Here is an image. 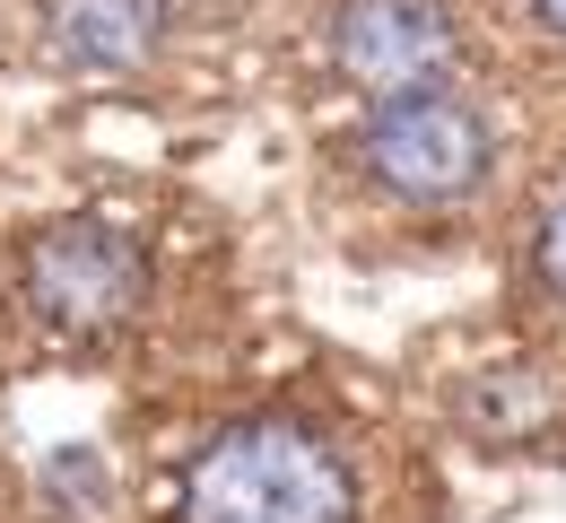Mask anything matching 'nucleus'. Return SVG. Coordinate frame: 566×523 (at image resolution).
<instances>
[{"label": "nucleus", "mask_w": 566, "mask_h": 523, "mask_svg": "<svg viewBox=\"0 0 566 523\" xmlns=\"http://www.w3.org/2000/svg\"><path fill=\"white\" fill-rule=\"evenodd\" d=\"M184 523H357V471L314 419H235L184 471Z\"/></svg>", "instance_id": "f257e3e1"}, {"label": "nucleus", "mask_w": 566, "mask_h": 523, "mask_svg": "<svg viewBox=\"0 0 566 523\" xmlns=\"http://www.w3.org/2000/svg\"><path fill=\"white\" fill-rule=\"evenodd\" d=\"M357 175L392 210H462L496 175V132L489 114L444 87V96H392L357 123Z\"/></svg>", "instance_id": "f03ea898"}, {"label": "nucleus", "mask_w": 566, "mask_h": 523, "mask_svg": "<svg viewBox=\"0 0 566 523\" xmlns=\"http://www.w3.org/2000/svg\"><path fill=\"white\" fill-rule=\"evenodd\" d=\"M18 289L62 341H114L148 297V253L114 219H53L27 236Z\"/></svg>", "instance_id": "7ed1b4c3"}, {"label": "nucleus", "mask_w": 566, "mask_h": 523, "mask_svg": "<svg viewBox=\"0 0 566 523\" xmlns=\"http://www.w3.org/2000/svg\"><path fill=\"white\" fill-rule=\"evenodd\" d=\"M332 71L366 105L444 96L462 79V27L436 0H340L332 9Z\"/></svg>", "instance_id": "20e7f679"}, {"label": "nucleus", "mask_w": 566, "mask_h": 523, "mask_svg": "<svg viewBox=\"0 0 566 523\" xmlns=\"http://www.w3.org/2000/svg\"><path fill=\"white\" fill-rule=\"evenodd\" d=\"M35 44L78 79L148 71L175 44V0H35Z\"/></svg>", "instance_id": "39448f33"}, {"label": "nucleus", "mask_w": 566, "mask_h": 523, "mask_svg": "<svg viewBox=\"0 0 566 523\" xmlns=\"http://www.w3.org/2000/svg\"><path fill=\"white\" fill-rule=\"evenodd\" d=\"M453 410H462V428L480 446H523V437H541L558 419V393H549V375H532V367H489L453 393Z\"/></svg>", "instance_id": "423d86ee"}, {"label": "nucleus", "mask_w": 566, "mask_h": 523, "mask_svg": "<svg viewBox=\"0 0 566 523\" xmlns=\"http://www.w3.org/2000/svg\"><path fill=\"white\" fill-rule=\"evenodd\" d=\"M532 280L566 305V192H549L541 219H532Z\"/></svg>", "instance_id": "0eeeda50"}, {"label": "nucleus", "mask_w": 566, "mask_h": 523, "mask_svg": "<svg viewBox=\"0 0 566 523\" xmlns=\"http://www.w3.org/2000/svg\"><path fill=\"white\" fill-rule=\"evenodd\" d=\"M532 18H541L549 35H566V0H532Z\"/></svg>", "instance_id": "6e6552de"}]
</instances>
